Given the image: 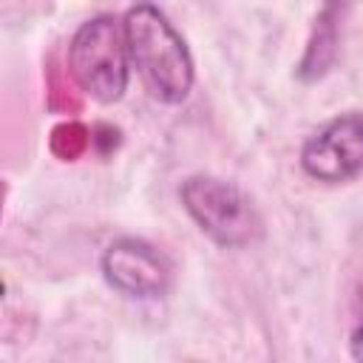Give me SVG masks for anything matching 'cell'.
Listing matches in <instances>:
<instances>
[{
    "instance_id": "6da1fadb",
    "label": "cell",
    "mask_w": 363,
    "mask_h": 363,
    "mask_svg": "<svg viewBox=\"0 0 363 363\" xmlns=\"http://www.w3.org/2000/svg\"><path fill=\"white\" fill-rule=\"evenodd\" d=\"M122 28L130 62L147 91L167 105L184 102L193 88V57L167 17L150 3H136L125 11Z\"/></svg>"
},
{
    "instance_id": "7a4b0ae2",
    "label": "cell",
    "mask_w": 363,
    "mask_h": 363,
    "mask_svg": "<svg viewBox=\"0 0 363 363\" xmlns=\"http://www.w3.org/2000/svg\"><path fill=\"white\" fill-rule=\"evenodd\" d=\"M128 43L125 28L111 14L82 23L68 43V71L74 82L96 102H116L128 88Z\"/></svg>"
},
{
    "instance_id": "3957f363",
    "label": "cell",
    "mask_w": 363,
    "mask_h": 363,
    "mask_svg": "<svg viewBox=\"0 0 363 363\" xmlns=\"http://www.w3.org/2000/svg\"><path fill=\"white\" fill-rule=\"evenodd\" d=\"M182 204L190 218L207 233L216 244L238 250L261 238V216L252 201L230 182L216 176H187L179 187Z\"/></svg>"
},
{
    "instance_id": "277c9868",
    "label": "cell",
    "mask_w": 363,
    "mask_h": 363,
    "mask_svg": "<svg viewBox=\"0 0 363 363\" xmlns=\"http://www.w3.org/2000/svg\"><path fill=\"white\" fill-rule=\"evenodd\" d=\"M306 176L337 184L363 173V113H340L312 133L301 147Z\"/></svg>"
},
{
    "instance_id": "5b68a950",
    "label": "cell",
    "mask_w": 363,
    "mask_h": 363,
    "mask_svg": "<svg viewBox=\"0 0 363 363\" xmlns=\"http://www.w3.org/2000/svg\"><path fill=\"white\" fill-rule=\"evenodd\" d=\"M102 275L128 298H159L170 284V264L142 238H116L102 252Z\"/></svg>"
},
{
    "instance_id": "8992f818",
    "label": "cell",
    "mask_w": 363,
    "mask_h": 363,
    "mask_svg": "<svg viewBox=\"0 0 363 363\" xmlns=\"http://www.w3.org/2000/svg\"><path fill=\"white\" fill-rule=\"evenodd\" d=\"M346 9H349V0H326L320 6L312 34L306 40V51L298 62V77L303 82H315L332 68L340 45V26H343Z\"/></svg>"
},
{
    "instance_id": "52a82bcc",
    "label": "cell",
    "mask_w": 363,
    "mask_h": 363,
    "mask_svg": "<svg viewBox=\"0 0 363 363\" xmlns=\"http://www.w3.org/2000/svg\"><path fill=\"white\" fill-rule=\"evenodd\" d=\"M91 145V130L79 122H60L54 130H51V139H48V147L57 159L62 162H74L79 159Z\"/></svg>"
},
{
    "instance_id": "ba28073f",
    "label": "cell",
    "mask_w": 363,
    "mask_h": 363,
    "mask_svg": "<svg viewBox=\"0 0 363 363\" xmlns=\"http://www.w3.org/2000/svg\"><path fill=\"white\" fill-rule=\"evenodd\" d=\"M349 352L354 360H363V312L354 318L352 323V335H349Z\"/></svg>"
}]
</instances>
